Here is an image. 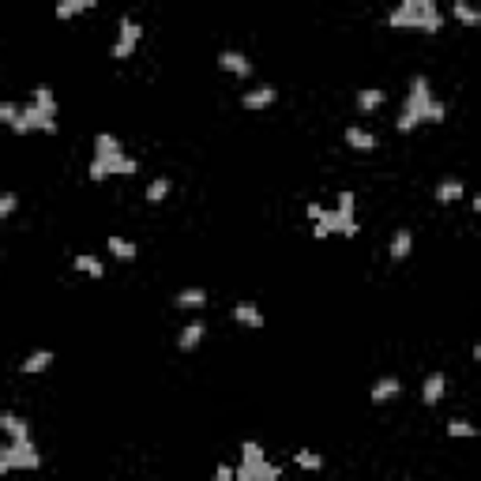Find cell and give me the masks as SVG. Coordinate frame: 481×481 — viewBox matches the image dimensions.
<instances>
[{
  "label": "cell",
  "instance_id": "4",
  "mask_svg": "<svg viewBox=\"0 0 481 481\" xmlns=\"http://www.w3.org/2000/svg\"><path fill=\"white\" fill-rule=\"evenodd\" d=\"M139 38H143V26L132 19V16H120V19H117V42H113V49H110V57H113V60H128L132 53H136Z\"/></svg>",
  "mask_w": 481,
  "mask_h": 481
},
{
  "label": "cell",
  "instance_id": "8",
  "mask_svg": "<svg viewBox=\"0 0 481 481\" xmlns=\"http://www.w3.org/2000/svg\"><path fill=\"white\" fill-rule=\"evenodd\" d=\"M342 139L350 151H361V154H369V151H376V136H372L369 128H361V125H350L342 132Z\"/></svg>",
  "mask_w": 481,
  "mask_h": 481
},
{
  "label": "cell",
  "instance_id": "14",
  "mask_svg": "<svg viewBox=\"0 0 481 481\" xmlns=\"http://www.w3.org/2000/svg\"><path fill=\"white\" fill-rule=\"evenodd\" d=\"M233 319H237L240 327H252V331L263 327V312H260L252 301H237V305H233Z\"/></svg>",
  "mask_w": 481,
  "mask_h": 481
},
{
  "label": "cell",
  "instance_id": "19",
  "mask_svg": "<svg viewBox=\"0 0 481 481\" xmlns=\"http://www.w3.org/2000/svg\"><path fill=\"white\" fill-rule=\"evenodd\" d=\"M95 154L98 158H113V154H125V147H120V139L113 136V132H98L95 136Z\"/></svg>",
  "mask_w": 481,
  "mask_h": 481
},
{
  "label": "cell",
  "instance_id": "18",
  "mask_svg": "<svg viewBox=\"0 0 481 481\" xmlns=\"http://www.w3.org/2000/svg\"><path fill=\"white\" fill-rule=\"evenodd\" d=\"M49 365H53V350H34V354H26V357H23L19 372H26V376H34V372H46Z\"/></svg>",
  "mask_w": 481,
  "mask_h": 481
},
{
  "label": "cell",
  "instance_id": "21",
  "mask_svg": "<svg viewBox=\"0 0 481 481\" xmlns=\"http://www.w3.org/2000/svg\"><path fill=\"white\" fill-rule=\"evenodd\" d=\"M204 335H207V327H204V324H189V327H181L177 346H181L184 354H189V350H196V346L204 342Z\"/></svg>",
  "mask_w": 481,
  "mask_h": 481
},
{
  "label": "cell",
  "instance_id": "13",
  "mask_svg": "<svg viewBox=\"0 0 481 481\" xmlns=\"http://www.w3.org/2000/svg\"><path fill=\"white\" fill-rule=\"evenodd\" d=\"M398 391H403V384H398V376H380L376 384H372L369 398H372V403H391V398H398Z\"/></svg>",
  "mask_w": 481,
  "mask_h": 481
},
{
  "label": "cell",
  "instance_id": "30",
  "mask_svg": "<svg viewBox=\"0 0 481 481\" xmlns=\"http://www.w3.org/2000/svg\"><path fill=\"white\" fill-rule=\"evenodd\" d=\"M335 211H339L342 218H354V215H357V199H354V192H339V207H335Z\"/></svg>",
  "mask_w": 481,
  "mask_h": 481
},
{
  "label": "cell",
  "instance_id": "20",
  "mask_svg": "<svg viewBox=\"0 0 481 481\" xmlns=\"http://www.w3.org/2000/svg\"><path fill=\"white\" fill-rule=\"evenodd\" d=\"M105 248H110V256H117V260H136L139 256L136 240H128V237H110V240H105Z\"/></svg>",
  "mask_w": 481,
  "mask_h": 481
},
{
  "label": "cell",
  "instance_id": "29",
  "mask_svg": "<svg viewBox=\"0 0 481 481\" xmlns=\"http://www.w3.org/2000/svg\"><path fill=\"white\" fill-rule=\"evenodd\" d=\"M448 436L470 440V436H477V425H470V421H448Z\"/></svg>",
  "mask_w": 481,
  "mask_h": 481
},
{
  "label": "cell",
  "instance_id": "34",
  "mask_svg": "<svg viewBox=\"0 0 481 481\" xmlns=\"http://www.w3.org/2000/svg\"><path fill=\"white\" fill-rule=\"evenodd\" d=\"M211 481H233V466H218V470H215V477H211Z\"/></svg>",
  "mask_w": 481,
  "mask_h": 481
},
{
  "label": "cell",
  "instance_id": "12",
  "mask_svg": "<svg viewBox=\"0 0 481 481\" xmlns=\"http://www.w3.org/2000/svg\"><path fill=\"white\" fill-rule=\"evenodd\" d=\"M275 98H278V90L271 83H263L256 90H248V95H240V105L245 110H267V105H275Z\"/></svg>",
  "mask_w": 481,
  "mask_h": 481
},
{
  "label": "cell",
  "instance_id": "24",
  "mask_svg": "<svg viewBox=\"0 0 481 481\" xmlns=\"http://www.w3.org/2000/svg\"><path fill=\"white\" fill-rule=\"evenodd\" d=\"M34 105L42 113H49V117H57V95H53V87H34Z\"/></svg>",
  "mask_w": 481,
  "mask_h": 481
},
{
  "label": "cell",
  "instance_id": "7",
  "mask_svg": "<svg viewBox=\"0 0 481 481\" xmlns=\"http://www.w3.org/2000/svg\"><path fill=\"white\" fill-rule=\"evenodd\" d=\"M263 462H267V455L256 440H240V466L233 470V481H260Z\"/></svg>",
  "mask_w": 481,
  "mask_h": 481
},
{
  "label": "cell",
  "instance_id": "15",
  "mask_svg": "<svg viewBox=\"0 0 481 481\" xmlns=\"http://www.w3.org/2000/svg\"><path fill=\"white\" fill-rule=\"evenodd\" d=\"M384 102H387V90H380V87H365V90H357V110H361V113H376Z\"/></svg>",
  "mask_w": 481,
  "mask_h": 481
},
{
  "label": "cell",
  "instance_id": "9",
  "mask_svg": "<svg viewBox=\"0 0 481 481\" xmlns=\"http://www.w3.org/2000/svg\"><path fill=\"white\" fill-rule=\"evenodd\" d=\"M0 429L8 433V440H31V421L11 410H0Z\"/></svg>",
  "mask_w": 481,
  "mask_h": 481
},
{
  "label": "cell",
  "instance_id": "16",
  "mask_svg": "<svg viewBox=\"0 0 481 481\" xmlns=\"http://www.w3.org/2000/svg\"><path fill=\"white\" fill-rule=\"evenodd\" d=\"M173 305H177V309H189V312H196V309H204V305H207V290L189 286V290H181L177 297H173Z\"/></svg>",
  "mask_w": 481,
  "mask_h": 481
},
{
  "label": "cell",
  "instance_id": "35",
  "mask_svg": "<svg viewBox=\"0 0 481 481\" xmlns=\"http://www.w3.org/2000/svg\"><path fill=\"white\" fill-rule=\"evenodd\" d=\"M305 215H309L312 222H319V215H324V207H319V204H309V207H305Z\"/></svg>",
  "mask_w": 481,
  "mask_h": 481
},
{
  "label": "cell",
  "instance_id": "10",
  "mask_svg": "<svg viewBox=\"0 0 481 481\" xmlns=\"http://www.w3.org/2000/svg\"><path fill=\"white\" fill-rule=\"evenodd\" d=\"M218 68L222 72H230V75H252V60L245 57V53H237V49H226L222 57H218Z\"/></svg>",
  "mask_w": 481,
  "mask_h": 481
},
{
  "label": "cell",
  "instance_id": "27",
  "mask_svg": "<svg viewBox=\"0 0 481 481\" xmlns=\"http://www.w3.org/2000/svg\"><path fill=\"white\" fill-rule=\"evenodd\" d=\"M293 462H297L301 470H319V466H324V455H319V451L301 448V451H293Z\"/></svg>",
  "mask_w": 481,
  "mask_h": 481
},
{
  "label": "cell",
  "instance_id": "3",
  "mask_svg": "<svg viewBox=\"0 0 481 481\" xmlns=\"http://www.w3.org/2000/svg\"><path fill=\"white\" fill-rule=\"evenodd\" d=\"M42 466V451L34 448V440H8V448H0V477L11 470H38Z\"/></svg>",
  "mask_w": 481,
  "mask_h": 481
},
{
  "label": "cell",
  "instance_id": "23",
  "mask_svg": "<svg viewBox=\"0 0 481 481\" xmlns=\"http://www.w3.org/2000/svg\"><path fill=\"white\" fill-rule=\"evenodd\" d=\"M410 248H413V233H410V230H398V233L391 237V260H395V263L406 260Z\"/></svg>",
  "mask_w": 481,
  "mask_h": 481
},
{
  "label": "cell",
  "instance_id": "1",
  "mask_svg": "<svg viewBox=\"0 0 481 481\" xmlns=\"http://www.w3.org/2000/svg\"><path fill=\"white\" fill-rule=\"evenodd\" d=\"M387 26L395 31H421V34H436L444 19H440L436 0H403L395 11H387Z\"/></svg>",
  "mask_w": 481,
  "mask_h": 481
},
{
  "label": "cell",
  "instance_id": "32",
  "mask_svg": "<svg viewBox=\"0 0 481 481\" xmlns=\"http://www.w3.org/2000/svg\"><path fill=\"white\" fill-rule=\"evenodd\" d=\"M16 207H19V196L16 192H0V218L16 215Z\"/></svg>",
  "mask_w": 481,
  "mask_h": 481
},
{
  "label": "cell",
  "instance_id": "22",
  "mask_svg": "<svg viewBox=\"0 0 481 481\" xmlns=\"http://www.w3.org/2000/svg\"><path fill=\"white\" fill-rule=\"evenodd\" d=\"M95 8V0H60L57 4V19H75V16H83V11Z\"/></svg>",
  "mask_w": 481,
  "mask_h": 481
},
{
  "label": "cell",
  "instance_id": "31",
  "mask_svg": "<svg viewBox=\"0 0 481 481\" xmlns=\"http://www.w3.org/2000/svg\"><path fill=\"white\" fill-rule=\"evenodd\" d=\"M19 110H23V105H16V102H0V125H16V120H19Z\"/></svg>",
  "mask_w": 481,
  "mask_h": 481
},
{
  "label": "cell",
  "instance_id": "33",
  "mask_svg": "<svg viewBox=\"0 0 481 481\" xmlns=\"http://www.w3.org/2000/svg\"><path fill=\"white\" fill-rule=\"evenodd\" d=\"M448 117V105L440 102V98H433V105H429V113H425V125H440V120Z\"/></svg>",
  "mask_w": 481,
  "mask_h": 481
},
{
  "label": "cell",
  "instance_id": "17",
  "mask_svg": "<svg viewBox=\"0 0 481 481\" xmlns=\"http://www.w3.org/2000/svg\"><path fill=\"white\" fill-rule=\"evenodd\" d=\"M462 192H466V189H462L459 177H444V181L436 184V204L448 207V204H455V199H462Z\"/></svg>",
  "mask_w": 481,
  "mask_h": 481
},
{
  "label": "cell",
  "instance_id": "28",
  "mask_svg": "<svg viewBox=\"0 0 481 481\" xmlns=\"http://www.w3.org/2000/svg\"><path fill=\"white\" fill-rule=\"evenodd\" d=\"M451 8H455L459 23H466V26H477V23H481V11H477V8H470V4H466V0H455V4H451Z\"/></svg>",
  "mask_w": 481,
  "mask_h": 481
},
{
  "label": "cell",
  "instance_id": "26",
  "mask_svg": "<svg viewBox=\"0 0 481 481\" xmlns=\"http://www.w3.org/2000/svg\"><path fill=\"white\" fill-rule=\"evenodd\" d=\"M169 189H173L169 177H154L151 184H147V204H162V199L169 196Z\"/></svg>",
  "mask_w": 481,
  "mask_h": 481
},
{
  "label": "cell",
  "instance_id": "25",
  "mask_svg": "<svg viewBox=\"0 0 481 481\" xmlns=\"http://www.w3.org/2000/svg\"><path fill=\"white\" fill-rule=\"evenodd\" d=\"M75 271H83V275H90V278H102L105 267H102L98 256H87V252H79V256H75Z\"/></svg>",
  "mask_w": 481,
  "mask_h": 481
},
{
  "label": "cell",
  "instance_id": "11",
  "mask_svg": "<svg viewBox=\"0 0 481 481\" xmlns=\"http://www.w3.org/2000/svg\"><path fill=\"white\" fill-rule=\"evenodd\" d=\"M444 391H448L444 372H429V376H425V384H421V403H425V406H436L440 398H444Z\"/></svg>",
  "mask_w": 481,
  "mask_h": 481
},
{
  "label": "cell",
  "instance_id": "6",
  "mask_svg": "<svg viewBox=\"0 0 481 481\" xmlns=\"http://www.w3.org/2000/svg\"><path fill=\"white\" fill-rule=\"evenodd\" d=\"M139 169V162L132 154H113V158H90V181H105L110 173H120V177H132Z\"/></svg>",
  "mask_w": 481,
  "mask_h": 481
},
{
  "label": "cell",
  "instance_id": "5",
  "mask_svg": "<svg viewBox=\"0 0 481 481\" xmlns=\"http://www.w3.org/2000/svg\"><path fill=\"white\" fill-rule=\"evenodd\" d=\"M11 132H16V136H26V132H46V136H53V132H57V117H49V113L38 110L34 102H26L19 110V120L11 125Z\"/></svg>",
  "mask_w": 481,
  "mask_h": 481
},
{
  "label": "cell",
  "instance_id": "2",
  "mask_svg": "<svg viewBox=\"0 0 481 481\" xmlns=\"http://www.w3.org/2000/svg\"><path fill=\"white\" fill-rule=\"evenodd\" d=\"M433 105V87L425 75H413L410 79V90H406V102H403V113H398L395 128L398 132H413L418 125H425V113Z\"/></svg>",
  "mask_w": 481,
  "mask_h": 481
}]
</instances>
